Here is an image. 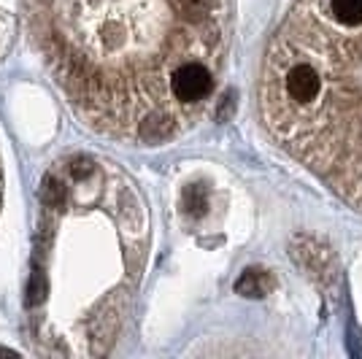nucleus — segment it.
Returning a JSON list of instances; mask_svg holds the SVG:
<instances>
[{"instance_id": "obj_1", "label": "nucleus", "mask_w": 362, "mask_h": 359, "mask_svg": "<svg viewBox=\"0 0 362 359\" xmlns=\"http://www.w3.org/2000/svg\"><path fill=\"white\" fill-rule=\"evenodd\" d=\"M57 87L100 133L160 143L187 124L170 95L189 62L211 65L222 0H25Z\"/></svg>"}, {"instance_id": "obj_2", "label": "nucleus", "mask_w": 362, "mask_h": 359, "mask_svg": "<svg viewBox=\"0 0 362 359\" xmlns=\"http://www.w3.org/2000/svg\"><path fill=\"white\" fill-rule=\"evenodd\" d=\"M144 238L138 192L111 163L74 154L49 167L28 286L35 341L46 351H108L136 289Z\"/></svg>"}, {"instance_id": "obj_3", "label": "nucleus", "mask_w": 362, "mask_h": 359, "mask_svg": "<svg viewBox=\"0 0 362 359\" xmlns=\"http://www.w3.org/2000/svg\"><path fill=\"white\" fill-rule=\"evenodd\" d=\"M11 35H14V3L0 0V60L11 46Z\"/></svg>"}, {"instance_id": "obj_4", "label": "nucleus", "mask_w": 362, "mask_h": 359, "mask_svg": "<svg viewBox=\"0 0 362 359\" xmlns=\"http://www.w3.org/2000/svg\"><path fill=\"white\" fill-rule=\"evenodd\" d=\"M0 195H3V176H0Z\"/></svg>"}]
</instances>
